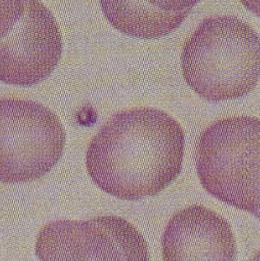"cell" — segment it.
Returning a JSON list of instances; mask_svg holds the SVG:
<instances>
[{"label": "cell", "mask_w": 260, "mask_h": 261, "mask_svg": "<svg viewBox=\"0 0 260 261\" xmlns=\"http://www.w3.org/2000/svg\"><path fill=\"white\" fill-rule=\"evenodd\" d=\"M185 132L162 110L136 108L115 114L90 142L86 167L103 191L139 200L164 191L181 172Z\"/></svg>", "instance_id": "6da1fadb"}, {"label": "cell", "mask_w": 260, "mask_h": 261, "mask_svg": "<svg viewBox=\"0 0 260 261\" xmlns=\"http://www.w3.org/2000/svg\"><path fill=\"white\" fill-rule=\"evenodd\" d=\"M259 36L235 16L205 18L184 45L188 85L207 101L241 97L259 80Z\"/></svg>", "instance_id": "7a4b0ae2"}, {"label": "cell", "mask_w": 260, "mask_h": 261, "mask_svg": "<svg viewBox=\"0 0 260 261\" xmlns=\"http://www.w3.org/2000/svg\"><path fill=\"white\" fill-rule=\"evenodd\" d=\"M260 121L253 116L218 120L201 134L198 176L217 199L259 218Z\"/></svg>", "instance_id": "3957f363"}, {"label": "cell", "mask_w": 260, "mask_h": 261, "mask_svg": "<svg viewBox=\"0 0 260 261\" xmlns=\"http://www.w3.org/2000/svg\"><path fill=\"white\" fill-rule=\"evenodd\" d=\"M60 118L37 101L0 99V181L23 183L49 173L62 156Z\"/></svg>", "instance_id": "277c9868"}, {"label": "cell", "mask_w": 260, "mask_h": 261, "mask_svg": "<svg viewBox=\"0 0 260 261\" xmlns=\"http://www.w3.org/2000/svg\"><path fill=\"white\" fill-rule=\"evenodd\" d=\"M36 255L40 261H150L145 238L115 215L47 223L37 236Z\"/></svg>", "instance_id": "5b68a950"}, {"label": "cell", "mask_w": 260, "mask_h": 261, "mask_svg": "<svg viewBox=\"0 0 260 261\" xmlns=\"http://www.w3.org/2000/svg\"><path fill=\"white\" fill-rule=\"evenodd\" d=\"M62 49L60 27L51 12L37 0L24 1L19 19L0 40V81L38 84L53 72Z\"/></svg>", "instance_id": "8992f818"}, {"label": "cell", "mask_w": 260, "mask_h": 261, "mask_svg": "<svg viewBox=\"0 0 260 261\" xmlns=\"http://www.w3.org/2000/svg\"><path fill=\"white\" fill-rule=\"evenodd\" d=\"M163 261H237L230 223L203 205L175 213L162 237Z\"/></svg>", "instance_id": "52a82bcc"}, {"label": "cell", "mask_w": 260, "mask_h": 261, "mask_svg": "<svg viewBox=\"0 0 260 261\" xmlns=\"http://www.w3.org/2000/svg\"><path fill=\"white\" fill-rule=\"evenodd\" d=\"M198 1L103 0L105 16L114 28L139 38H160L175 31Z\"/></svg>", "instance_id": "ba28073f"}, {"label": "cell", "mask_w": 260, "mask_h": 261, "mask_svg": "<svg viewBox=\"0 0 260 261\" xmlns=\"http://www.w3.org/2000/svg\"><path fill=\"white\" fill-rule=\"evenodd\" d=\"M24 10V1H0V40L18 21Z\"/></svg>", "instance_id": "9c48e42d"}]
</instances>
